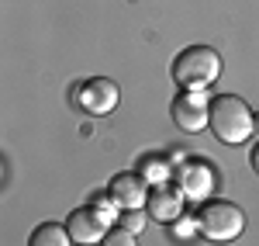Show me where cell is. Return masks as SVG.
<instances>
[{
	"label": "cell",
	"mask_w": 259,
	"mask_h": 246,
	"mask_svg": "<svg viewBox=\"0 0 259 246\" xmlns=\"http://www.w3.org/2000/svg\"><path fill=\"white\" fill-rule=\"evenodd\" d=\"M207 128L214 132V139L225 146H242L252 139L256 132V115L252 108L235 97V94H218L211 101V118H207Z\"/></svg>",
	"instance_id": "1"
},
{
	"label": "cell",
	"mask_w": 259,
	"mask_h": 246,
	"mask_svg": "<svg viewBox=\"0 0 259 246\" xmlns=\"http://www.w3.org/2000/svg\"><path fill=\"white\" fill-rule=\"evenodd\" d=\"M221 73V56L211 45H187L173 59V80L183 90H204L218 80Z\"/></svg>",
	"instance_id": "2"
},
{
	"label": "cell",
	"mask_w": 259,
	"mask_h": 246,
	"mask_svg": "<svg viewBox=\"0 0 259 246\" xmlns=\"http://www.w3.org/2000/svg\"><path fill=\"white\" fill-rule=\"evenodd\" d=\"M197 229L211 243H228V239L242 236L245 215H242V208L235 201H204L197 212Z\"/></svg>",
	"instance_id": "3"
},
{
	"label": "cell",
	"mask_w": 259,
	"mask_h": 246,
	"mask_svg": "<svg viewBox=\"0 0 259 246\" xmlns=\"http://www.w3.org/2000/svg\"><path fill=\"white\" fill-rule=\"evenodd\" d=\"M73 101L87 115H111L121 101V90H118V83L107 80V77H90L73 90Z\"/></svg>",
	"instance_id": "4"
},
{
	"label": "cell",
	"mask_w": 259,
	"mask_h": 246,
	"mask_svg": "<svg viewBox=\"0 0 259 246\" xmlns=\"http://www.w3.org/2000/svg\"><path fill=\"white\" fill-rule=\"evenodd\" d=\"M169 111L183 132H200V128H207V118H211V101L204 90H180Z\"/></svg>",
	"instance_id": "5"
},
{
	"label": "cell",
	"mask_w": 259,
	"mask_h": 246,
	"mask_svg": "<svg viewBox=\"0 0 259 246\" xmlns=\"http://www.w3.org/2000/svg\"><path fill=\"white\" fill-rule=\"evenodd\" d=\"M66 229H69L73 243H80V246H100V239L111 232V222H107L94 205H83V208H73V215L66 219Z\"/></svg>",
	"instance_id": "6"
},
{
	"label": "cell",
	"mask_w": 259,
	"mask_h": 246,
	"mask_svg": "<svg viewBox=\"0 0 259 246\" xmlns=\"http://www.w3.org/2000/svg\"><path fill=\"white\" fill-rule=\"evenodd\" d=\"M149 181L142 177V173H118L111 184H107V194L114 198V205L121 212H128V208H142L149 201Z\"/></svg>",
	"instance_id": "7"
},
{
	"label": "cell",
	"mask_w": 259,
	"mask_h": 246,
	"mask_svg": "<svg viewBox=\"0 0 259 246\" xmlns=\"http://www.w3.org/2000/svg\"><path fill=\"white\" fill-rule=\"evenodd\" d=\"M145 208H149V215L156 219V222H177L180 215H183V191L173 184H156L152 191H149V201H145Z\"/></svg>",
	"instance_id": "8"
},
{
	"label": "cell",
	"mask_w": 259,
	"mask_h": 246,
	"mask_svg": "<svg viewBox=\"0 0 259 246\" xmlns=\"http://www.w3.org/2000/svg\"><path fill=\"white\" fill-rule=\"evenodd\" d=\"M177 181H180V191H183V198H207L211 194V187H214V173H211V166L200 163V160H183V166L177 170Z\"/></svg>",
	"instance_id": "9"
},
{
	"label": "cell",
	"mask_w": 259,
	"mask_h": 246,
	"mask_svg": "<svg viewBox=\"0 0 259 246\" xmlns=\"http://www.w3.org/2000/svg\"><path fill=\"white\" fill-rule=\"evenodd\" d=\"M28 246H73V236H69V229L59 226V222H41V226L31 232Z\"/></svg>",
	"instance_id": "10"
},
{
	"label": "cell",
	"mask_w": 259,
	"mask_h": 246,
	"mask_svg": "<svg viewBox=\"0 0 259 246\" xmlns=\"http://www.w3.org/2000/svg\"><path fill=\"white\" fill-rule=\"evenodd\" d=\"M142 177L152 187L166 184V181H169V163H162V160H145V163H142Z\"/></svg>",
	"instance_id": "11"
},
{
	"label": "cell",
	"mask_w": 259,
	"mask_h": 246,
	"mask_svg": "<svg viewBox=\"0 0 259 246\" xmlns=\"http://www.w3.org/2000/svg\"><path fill=\"white\" fill-rule=\"evenodd\" d=\"M100 246H139V239H135V232L114 226L107 236H104V239H100Z\"/></svg>",
	"instance_id": "12"
},
{
	"label": "cell",
	"mask_w": 259,
	"mask_h": 246,
	"mask_svg": "<svg viewBox=\"0 0 259 246\" xmlns=\"http://www.w3.org/2000/svg\"><path fill=\"white\" fill-rule=\"evenodd\" d=\"M121 229H128V232L139 236L142 229H145V215H142V208H128V212H121Z\"/></svg>",
	"instance_id": "13"
},
{
	"label": "cell",
	"mask_w": 259,
	"mask_h": 246,
	"mask_svg": "<svg viewBox=\"0 0 259 246\" xmlns=\"http://www.w3.org/2000/svg\"><path fill=\"white\" fill-rule=\"evenodd\" d=\"M90 205L97 208V212L104 215V219H107V222H114V198H111V194H104V198H94Z\"/></svg>",
	"instance_id": "14"
},
{
	"label": "cell",
	"mask_w": 259,
	"mask_h": 246,
	"mask_svg": "<svg viewBox=\"0 0 259 246\" xmlns=\"http://www.w3.org/2000/svg\"><path fill=\"white\" fill-rule=\"evenodd\" d=\"M249 163H252V170L259 173V143L252 146V153H249Z\"/></svg>",
	"instance_id": "15"
},
{
	"label": "cell",
	"mask_w": 259,
	"mask_h": 246,
	"mask_svg": "<svg viewBox=\"0 0 259 246\" xmlns=\"http://www.w3.org/2000/svg\"><path fill=\"white\" fill-rule=\"evenodd\" d=\"M256 135H259V115H256Z\"/></svg>",
	"instance_id": "16"
}]
</instances>
